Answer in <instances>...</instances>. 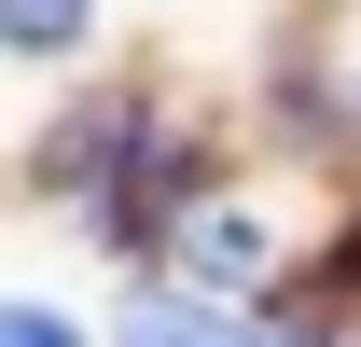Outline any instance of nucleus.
Returning a JSON list of instances; mask_svg holds the SVG:
<instances>
[{"mask_svg":"<svg viewBox=\"0 0 361 347\" xmlns=\"http://www.w3.org/2000/svg\"><path fill=\"white\" fill-rule=\"evenodd\" d=\"M180 264H195L209 292H250L278 250H264V222H250V209H195V222H180Z\"/></svg>","mask_w":361,"mask_h":347,"instance_id":"obj_1","label":"nucleus"},{"mask_svg":"<svg viewBox=\"0 0 361 347\" xmlns=\"http://www.w3.org/2000/svg\"><path fill=\"white\" fill-rule=\"evenodd\" d=\"M126 347H250V334H236L223 305H180V292H153V305L126 319Z\"/></svg>","mask_w":361,"mask_h":347,"instance_id":"obj_2","label":"nucleus"},{"mask_svg":"<svg viewBox=\"0 0 361 347\" xmlns=\"http://www.w3.org/2000/svg\"><path fill=\"white\" fill-rule=\"evenodd\" d=\"M0 42H28V56L84 42V0H0Z\"/></svg>","mask_w":361,"mask_h":347,"instance_id":"obj_3","label":"nucleus"},{"mask_svg":"<svg viewBox=\"0 0 361 347\" xmlns=\"http://www.w3.org/2000/svg\"><path fill=\"white\" fill-rule=\"evenodd\" d=\"M306 347H319V334H306Z\"/></svg>","mask_w":361,"mask_h":347,"instance_id":"obj_5","label":"nucleus"},{"mask_svg":"<svg viewBox=\"0 0 361 347\" xmlns=\"http://www.w3.org/2000/svg\"><path fill=\"white\" fill-rule=\"evenodd\" d=\"M0 347H84L56 305H28V292H0Z\"/></svg>","mask_w":361,"mask_h":347,"instance_id":"obj_4","label":"nucleus"}]
</instances>
